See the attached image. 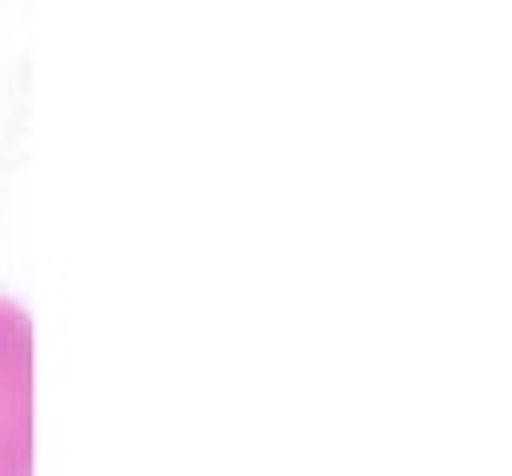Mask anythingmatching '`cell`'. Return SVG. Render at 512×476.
Listing matches in <instances>:
<instances>
[{
	"mask_svg": "<svg viewBox=\"0 0 512 476\" xmlns=\"http://www.w3.org/2000/svg\"><path fill=\"white\" fill-rule=\"evenodd\" d=\"M0 476H32V324L0 300Z\"/></svg>",
	"mask_w": 512,
	"mask_h": 476,
	"instance_id": "cell-1",
	"label": "cell"
}]
</instances>
